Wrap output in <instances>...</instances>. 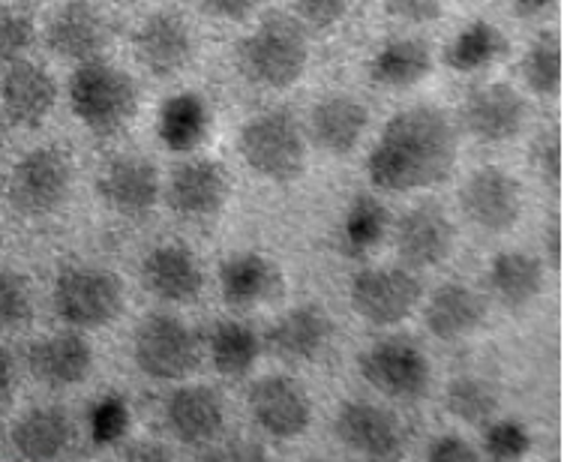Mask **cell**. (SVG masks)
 <instances>
[{
    "label": "cell",
    "mask_w": 564,
    "mask_h": 462,
    "mask_svg": "<svg viewBox=\"0 0 564 462\" xmlns=\"http://www.w3.org/2000/svg\"><path fill=\"white\" fill-rule=\"evenodd\" d=\"M456 162V132L445 111L405 108L381 129L367 162L369 183L384 193H409L445 183Z\"/></svg>",
    "instance_id": "1"
},
{
    "label": "cell",
    "mask_w": 564,
    "mask_h": 462,
    "mask_svg": "<svg viewBox=\"0 0 564 462\" xmlns=\"http://www.w3.org/2000/svg\"><path fill=\"white\" fill-rule=\"evenodd\" d=\"M69 103L76 118L97 136H111L132 120L139 90L123 69L106 61H85L69 78Z\"/></svg>",
    "instance_id": "2"
},
{
    "label": "cell",
    "mask_w": 564,
    "mask_h": 462,
    "mask_svg": "<svg viewBox=\"0 0 564 462\" xmlns=\"http://www.w3.org/2000/svg\"><path fill=\"white\" fill-rule=\"evenodd\" d=\"M306 33L294 19L271 15L238 45V64L243 76L261 87L294 85L306 69Z\"/></svg>",
    "instance_id": "3"
},
{
    "label": "cell",
    "mask_w": 564,
    "mask_h": 462,
    "mask_svg": "<svg viewBox=\"0 0 564 462\" xmlns=\"http://www.w3.org/2000/svg\"><path fill=\"white\" fill-rule=\"evenodd\" d=\"M240 157L268 181H294L304 172L306 144L289 111H264L240 129Z\"/></svg>",
    "instance_id": "4"
},
{
    "label": "cell",
    "mask_w": 564,
    "mask_h": 462,
    "mask_svg": "<svg viewBox=\"0 0 564 462\" xmlns=\"http://www.w3.org/2000/svg\"><path fill=\"white\" fill-rule=\"evenodd\" d=\"M55 310L66 324L99 331L123 310V286L99 268H66L55 282Z\"/></svg>",
    "instance_id": "5"
},
{
    "label": "cell",
    "mask_w": 564,
    "mask_h": 462,
    "mask_svg": "<svg viewBox=\"0 0 564 462\" xmlns=\"http://www.w3.org/2000/svg\"><path fill=\"white\" fill-rule=\"evenodd\" d=\"M73 186V162L57 148H40L12 165L7 198L22 216L55 214Z\"/></svg>",
    "instance_id": "6"
},
{
    "label": "cell",
    "mask_w": 564,
    "mask_h": 462,
    "mask_svg": "<svg viewBox=\"0 0 564 462\" xmlns=\"http://www.w3.org/2000/svg\"><path fill=\"white\" fill-rule=\"evenodd\" d=\"M135 364L144 376L177 382L198 366L196 336L172 315H153L135 331Z\"/></svg>",
    "instance_id": "7"
},
{
    "label": "cell",
    "mask_w": 564,
    "mask_h": 462,
    "mask_svg": "<svg viewBox=\"0 0 564 462\" xmlns=\"http://www.w3.org/2000/svg\"><path fill=\"white\" fill-rule=\"evenodd\" d=\"M417 301H421V280L402 268L360 270L351 280V307L379 327L412 315Z\"/></svg>",
    "instance_id": "8"
},
{
    "label": "cell",
    "mask_w": 564,
    "mask_h": 462,
    "mask_svg": "<svg viewBox=\"0 0 564 462\" xmlns=\"http://www.w3.org/2000/svg\"><path fill=\"white\" fill-rule=\"evenodd\" d=\"M360 373L369 385L391 399H417L430 387V364L417 345L384 340L360 357Z\"/></svg>",
    "instance_id": "9"
},
{
    "label": "cell",
    "mask_w": 564,
    "mask_h": 462,
    "mask_svg": "<svg viewBox=\"0 0 564 462\" xmlns=\"http://www.w3.org/2000/svg\"><path fill=\"white\" fill-rule=\"evenodd\" d=\"M463 211L484 232H510L522 214L520 183L499 165H487L471 174L463 186Z\"/></svg>",
    "instance_id": "10"
},
{
    "label": "cell",
    "mask_w": 564,
    "mask_h": 462,
    "mask_svg": "<svg viewBox=\"0 0 564 462\" xmlns=\"http://www.w3.org/2000/svg\"><path fill=\"white\" fill-rule=\"evenodd\" d=\"M250 411L261 430L276 439H297L310 430L313 406L294 378L268 376L250 387Z\"/></svg>",
    "instance_id": "11"
},
{
    "label": "cell",
    "mask_w": 564,
    "mask_h": 462,
    "mask_svg": "<svg viewBox=\"0 0 564 462\" xmlns=\"http://www.w3.org/2000/svg\"><path fill=\"white\" fill-rule=\"evenodd\" d=\"M132 49L144 69H151L153 76H174L181 73L193 54H196V40L184 15L177 12H153L148 22L141 24L132 36Z\"/></svg>",
    "instance_id": "12"
},
{
    "label": "cell",
    "mask_w": 564,
    "mask_h": 462,
    "mask_svg": "<svg viewBox=\"0 0 564 462\" xmlns=\"http://www.w3.org/2000/svg\"><path fill=\"white\" fill-rule=\"evenodd\" d=\"M337 436L348 451L367 460H397L402 451L397 418L372 402H346L337 415Z\"/></svg>",
    "instance_id": "13"
},
{
    "label": "cell",
    "mask_w": 564,
    "mask_h": 462,
    "mask_svg": "<svg viewBox=\"0 0 564 462\" xmlns=\"http://www.w3.org/2000/svg\"><path fill=\"white\" fill-rule=\"evenodd\" d=\"M397 249L409 268L442 265L454 249V223L433 202L412 207L397 226Z\"/></svg>",
    "instance_id": "14"
},
{
    "label": "cell",
    "mask_w": 564,
    "mask_h": 462,
    "mask_svg": "<svg viewBox=\"0 0 564 462\" xmlns=\"http://www.w3.org/2000/svg\"><path fill=\"white\" fill-rule=\"evenodd\" d=\"M231 190L226 169L214 160H193L177 165L169 181V207L181 216H214L223 211Z\"/></svg>",
    "instance_id": "15"
},
{
    "label": "cell",
    "mask_w": 564,
    "mask_h": 462,
    "mask_svg": "<svg viewBox=\"0 0 564 462\" xmlns=\"http://www.w3.org/2000/svg\"><path fill=\"white\" fill-rule=\"evenodd\" d=\"M525 99L510 85L478 87L463 106V120L471 136L489 144L517 139L525 127Z\"/></svg>",
    "instance_id": "16"
},
{
    "label": "cell",
    "mask_w": 564,
    "mask_h": 462,
    "mask_svg": "<svg viewBox=\"0 0 564 462\" xmlns=\"http://www.w3.org/2000/svg\"><path fill=\"white\" fill-rule=\"evenodd\" d=\"M99 198L123 216H144L160 198V172L151 160L120 157L111 160L97 183Z\"/></svg>",
    "instance_id": "17"
},
{
    "label": "cell",
    "mask_w": 564,
    "mask_h": 462,
    "mask_svg": "<svg viewBox=\"0 0 564 462\" xmlns=\"http://www.w3.org/2000/svg\"><path fill=\"white\" fill-rule=\"evenodd\" d=\"M141 280L151 294L169 303H193L202 294L205 273L198 258L181 244L156 247L141 265Z\"/></svg>",
    "instance_id": "18"
},
{
    "label": "cell",
    "mask_w": 564,
    "mask_h": 462,
    "mask_svg": "<svg viewBox=\"0 0 564 462\" xmlns=\"http://www.w3.org/2000/svg\"><path fill=\"white\" fill-rule=\"evenodd\" d=\"M55 78L40 64H28V61H15L0 85L3 115L15 127H40L48 118V111L55 108Z\"/></svg>",
    "instance_id": "19"
},
{
    "label": "cell",
    "mask_w": 564,
    "mask_h": 462,
    "mask_svg": "<svg viewBox=\"0 0 564 462\" xmlns=\"http://www.w3.org/2000/svg\"><path fill=\"white\" fill-rule=\"evenodd\" d=\"M48 49L66 61H97L99 52L106 49V22L90 3L85 0H69L55 12L48 24Z\"/></svg>",
    "instance_id": "20"
},
{
    "label": "cell",
    "mask_w": 564,
    "mask_h": 462,
    "mask_svg": "<svg viewBox=\"0 0 564 462\" xmlns=\"http://www.w3.org/2000/svg\"><path fill=\"white\" fill-rule=\"evenodd\" d=\"M165 420L174 439L184 444H207L223 432V399L202 385L177 387L165 406Z\"/></svg>",
    "instance_id": "21"
},
{
    "label": "cell",
    "mask_w": 564,
    "mask_h": 462,
    "mask_svg": "<svg viewBox=\"0 0 564 462\" xmlns=\"http://www.w3.org/2000/svg\"><path fill=\"white\" fill-rule=\"evenodd\" d=\"M31 373L48 387L82 385L90 376L94 352L78 334H55L33 343L28 355Z\"/></svg>",
    "instance_id": "22"
},
{
    "label": "cell",
    "mask_w": 564,
    "mask_h": 462,
    "mask_svg": "<svg viewBox=\"0 0 564 462\" xmlns=\"http://www.w3.org/2000/svg\"><path fill=\"white\" fill-rule=\"evenodd\" d=\"M327 340H330V319L318 303H301L289 310L268 334L271 348L285 361H313L322 355Z\"/></svg>",
    "instance_id": "23"
},
{
    "label": "cell",
    "mask_w": 564,
    "mask_h": 462,
    "mask_svg": "<svg viewBox=\"0 0 564 462\" xmlns=\"http://www.w3.org/2000/svg\"><path fill=\"white\" fill-rule=\"evenodd\" d=\"M487 322V301L463 282H447L426 307V327L438 340H463Z\"/></svg>",
    "instance_id": "24"
},
{
    "label": "cell",
    "mask_w": 564,
    "mask_h": 462,
    "mask_svg": "<svg viewBox=\"0 0 564 462\" xmlns=\"http://www.w3.org/2000/svg\"><path fill=\"white\" fill-rule=\"evenodd\" d=\"M367 106H360L358 99L346 97V94H334L313 108L310 132H313V141L322 151L351 153L364 136V129H367Z\"/></svg>",
    "instance_id": "25"
},
{
    "label": "cell",
    "mask_w": 564,
    "mask_h": 462,
    "mask_svg": "<svg viewBox=\"0 0 564 462\" xmlns=\"http://www.w3.org/2000/svg\"><path fill=\"white\" fill-rule=\"evenodd\" d=\"M73 420L61 409H33L12 427V444L24 460H57L73 441Z\"/></svg>",
    "instance_id": "26"
},
{
    "label": "cell",
    "mask_w": 564,
    "mask_h": 462,
    "mask_svg": "<svg viewBox=\"0 0 564 462\" xmlns=\"http://www.w3.org/2000/svg\"><path fill=\"white\" fill-rule=\"evenodd\" d=\"M219 286H223V298L228 307H256V303L268 301L273 289L280 286L276 268L264 256L256 253H240L231 256L219 270Z\"/></svg>",
    "instance_id": "27"
},
{
    "label": "cell",
    "mask_w": 564,
    "mask_h": 462,
    "mask_svg": "<svg viewBox=\"0 0 564 462\" xmlns=\"http://www.w3.org/2000/svg\"><path fill=\"white\" fill-rule=\"evenodd\" d=\"M433 69V52L423 40H391L381 45L369 64V76L376 85L412 87Z\"/></svg>",
    "instance_id": "28"
},
{
    "label": "cell",
    "mask_w": 564,
    "mask_h": 462,
    "mask_svg": "<svg viewBox=\"0 0 564 462\" xmlns=\"http://www.w3.org/2000/svg\"><path fill=\"white\" fill-rule=\"evenodd\" d=\"M489 286L496 291L508 310H522L541 294L543 289V268L541 261L525 253H501L492 258L489 268Z\"/></svg>",
    "instance_id": "29"
},
{
    "label": "cell",
    "mask_w": 564,
    "mask_h": 462,
    "mask_svg": "<svg viewBox=\"0 0 564 462\" xmlns=\"http://www.w3.org/2000/svg\"><path fill=\"white\" fill-rule=\"evenodd\" d=\"M160 139L172 151H193L207 132V108L196 94H177L160 108Z\"/></svg>",
    "instance_id": "30"
},
{
    "label": "cell",
    "mask_w": 564,
    "mask_h": 462,
    "mask_svg": "<svg viewBox=\"0 0 564 462\" xmlns=\"http://www.w3.org/2000/svg\"><path fill=\"white\" fill-rule=\"evenodd\" d=\"M505 54H508L505 33L496 24L475 22L447 45L445 61L456 73H478V69H487L489 64H496Z\"/></svg>",
    "instance_id": "31"
},
{
    "label": "cell",
    "mask_w": 564,
    "mask_h": 462,
    "mask_svg": "<svg viewBox=\"0 0 564 462\" xmlns=\"http://www.w3.org/2000/svg\"><path fill=\"white\" fill-rule=\"evenodd\" d=\"M261 340L250 324L226 322L210 336V361L223 376H243L259 361Z\"/></svg>",
    "instance_id": "32"
},
{
    "label": "cell",
    "mask_w": 564,
    "mask_h": 462,
    "mask_svg": "<svg viewBox=\"0 0 564 462\" xmlns=\"http://www.w3.org/2000/svg\"><path fill=\"white\" fill-rule=\"evenodd\" d=\"M388 232V211L379 198L372 195H358L348 207L343 219V249L348 256H364L379 244Z\"/></svg>",
    "instance_id": "33"
},
{
    "label": "cell",
    "mask_w": 564,
    "mask_h": 462,
    "mask_svg": "<svg viewBox=\"0 0 564 462\" xmlns=\"http://www.w3.org/2000/svg\"><path fill=\"white\" fill-rule=\"evenodd\" d=\"M522 76L538 97H555L562 87V40L558 33H541L522 57Z\"/></svg>",
    "instance_id": "34"
},
{
    "label": "cell",
    "mask_w": 564,
    "mask_h": 462,
    "mask_svg": "<svg viewBox=\"0 0 564 462\" xmlns=\"http://www.w3.org/2000/svg\"><path fill=\"white\" fill-rule=\"evenodd\" d=\"M445 402L454 418L466 420V423H484L499 409V390L484 378L463 376L447 385Z\"/></svg>",
    "instance_id": "35"
},
{
    "label": "cell",
    "mask_w": 564,
    "mask_h": 462,
    "mask_svg": "<svg viewBox=\"0 0 564 462\" xmlns=\"http://www.w3.org/2000/svg\"><path fill=\"white\" fill-rule=\"evenodd\" d=\"M130 430V409L120 397H102L90 409V436L99 448H109Z\"/></svg>",
    "instance_id": "36"
},
{
    "label": "cell",
    "mask_w": 564,
    "mask_h": 462,
    "mask_svg": "<svg viewBox=\"0 0 564 462\" xmlns=\"http://www.w3.org/2000/svg\"><path fill=\"white\" fill-rule=\"evenodd\" d=\"M532 448V436L529 430L517 423V420H501V423H492L487 430V439H484V451H487L489 460H522Z\"/></svg>",
    "instance_id": "37"
},
{
    "label": "cell",
    "mask_w": 564,
    "mask_h": 462,
    "mask_svg": "<svg viewBox=\"0 0 564 462\" xmlns=\"http://www.w3.org/2000/svg\"><path fill=\"white\" fill-rule=\"evenodd\" d=\"M31 319V289L19 273H0V331Z\"/></svg>",
    "instance_id": "38"
},
{
    "label": "cell",
    "mask_w": 564,
    "mask_h": 462,
    "mask_svg": "<svg viewBox=\"0 0 564 462\" xmlns=\"http://www.w3.org/2000/svg\"><path fill=\"white\" fill-rule=\"evenodd\" d=\"M33 43V24L28 15L0 7V64H12Z\"/></svg>",
    "instance_id": "39"
},
{
    "label": "cell",
    "mask_w": 564,
    "mask_h": 462,
    "mask_svg": "<svg viewBox=\"0 0 564 462\" xmlns=\"http://www.w3.org/2000/svg\"><path fill=\"white\" fill-rule=\"evenodd\" d=\"M348 7H351V0H292V10L297 12V19L310 28H318V31L343 22Z\"/></svg>",
    "instance_id": "40"
},
{
    "label": "cell",
    "mask_w": 564,
    "mask_h": 462,
    "mask_svg": "<svg viewBox=\"0 0 564 462\" xmlns=\"http://www.w3.org/2000/svg\"><path fill=\"white\" fill-rule=\"evenodd\" d=\"M534 165H538V174H541L546 186H558L562 183V132L558 129H546L538 139V144H534Z\"/></svg>",
    "instance_id": "41"
},
{
    "label": "cell",
    "mask_w": 564,
    "mask_h": 462,
    "mask_svg": "<svg viewBox=\"0 0 564 462\" xmlns=\"http://www.w3.org/2000/svg\"><path fill=\"white\" fill-rule=\"evenodd\" d=\"M384 7L391 15L402 19V22L412 24H426L435 22L442 10H445V0H384Z\"/></svg>",
    "instance_id": "42"
},
{
    "label": "cell",
    "mask_w": 564,
    "mask_h": 462,
    "mask_svg": "<svg viewBox=\"0 0 564 462\" xmlns=\"http://www.w3.org/2000/svg\"><path fill=\"white\" fill-rule=\"evenodd\" d=\"M198 7L214 15V19H226V22H243L252 12L259 10L261 0H198Z\"/></svg>",
    "instance_id": "43"
},
{
    "label": "cell",
    "mask_w": 564,
    "mask_h": 462,
    "mask_svg": "<svg viewBox=\"0 0 564 462\" xmlns=\"http://www.w3.org/2000/svg\"><path fill=\"white\" fill-rule=\"evenodd\" d=\"M430 462H475L478 453L468 441L456 439V436H442L430 444Z\"/></svg>",
    "instance_id": "44"
},
{
    "label": "cell",
    "mask_w": 564,
    "mask_h": 462,
    "mask_svg": "<svg viewBox=\"0 0 564 462\" xmlns=\"http://www.w3.org/2000/svg\"><path fill=\"white\" fill-rule=\"evenodd\" d=\"M12 385H15V366H12V357L7 348H0V406L10 402Z\"/></svg>",
    "instance_id": "45"
},
{
    "label": "cell",
    "mask_w": 564,
    "mask_h": 462,
    "mask_svg": "<svg viewBox=\"0 0 564 462\" xmlns=\"http://www.w3.org/2000/svg\"><path fill=\"white\" fill-rule=\"evenodd\" d=\"M546 253H550V265L562 268V219L553 216L546 226Z\"/></svg>",
    "instance_id": "46"
},
{
    "label": "cell",
    "mask_w": 564,
    "mask_h": 462,
    "mask_svg": "<svg viewBox=\"0 0 564 462\" xmlns=\"http://www.w3.org/2000/svg\"><path fill=\"white\" fill-rule=\"evenodd\" d=\"M127 460H172V453L160 448V444H139V448H130L127 451Z\"/></svg>",
    "instance_id": "47"
},
{
    "label": "cell",
    "mask_w": 564,
    "mask_h": 462,
    "mask_svg": "<svg viewBox=\"0 0 564 462\" xmlns=\"http://www.w3.org/2000/svg\"><path fill=\"white\" fill-rule=\"evenodd\" d=\"M558 0H513V7L520 15H541V12L553 10Z\"/></svg>",
    "instance_id": "48"
},
{
    "label": "cell",
    "mask_w": 564,
    "mask_h": 462,
    "mask_svg": "<svg viewBox=\"0 0 564 462\" xmlns=\"http://www.w3.org/2000/svg\"><path fill=\"white\" fill-rule=\"evenodd\" d=\"M115 3H135V0H115Z\"/></svg>",
    "instance_id": "49"
},
{
    "label": "cell",
    "mask_w": 564,
    "mask_h": 462,
    "mask_svg": "<svg viewBox=\"0 0 564 462\" xmlns=\"http://www.w3.org/2000/svg\"><path fill=\"white\" fill-rule=\"evenodd\" d=\"M0 244H3V235H0Z\"/></svg>",
    "instance_id": "50"
}]
</instances>
